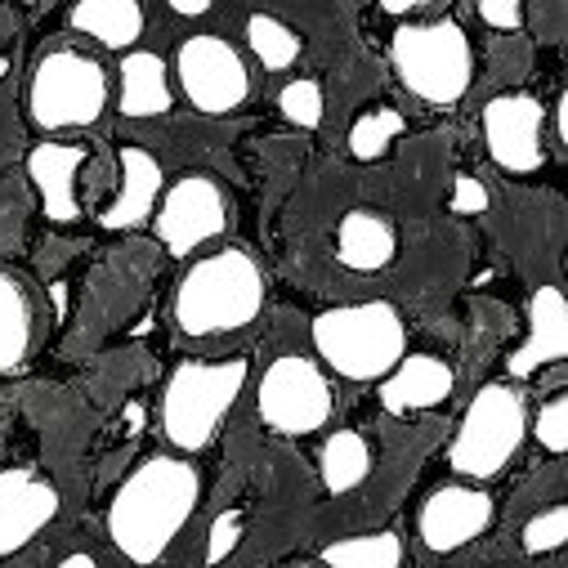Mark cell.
I'll use <instances>...</instances> for the list:
<instances>
[{
    "mask_svg": "<svg viewBox=\"0 0 568 568\" xmlns=\"http://www.w3.org/2000/svg\"><path fill=\"white\" fill-rule=\"evenodd\" d=\"M202 497V475L184 457L139 462L108 501V537L130 564H158L180 528L193 519Z\"/></svg>",
    "mask_w": 568,
    "mask_h": 568,
    "instance_id": "1",
    "label": "cell"
},
{
    "mask_svg": "<svg viewBox=\"0 0 568 568\" xmlns=\"http://www.w3.org/2000/svg\"><path fill=\"white\" fill-rule=\"evenodd\" d=\"M260 310H264V273L237 246L197 260L175 287V327L197 341L237 332L255 323Z\"/></svg>",
    "mask_w": 568,
    "mask_h": 568,
    "instance_id": "2",
    "label": "cell"
},
{
    "mask_svg": "<svg viewBox=\"0 0 568 568\" xmlns=\"http://www.w3.org/2000/svg\"><path fill=\"white\" fill-rule=\"evenodd\" d=\"M314 349L345 381H385L407 354V327L385 301L336 305L314 318Z\"/></svg>",
    "mask_w": 568,
    "mask_h": 568,
    "instance_id": "3",
    "label": "cell"
},
{
    "mask_svg": "<svg viewBox=\"0 0 568 568\" xmlns=\"http://www.w3.org/2000/svg\"><path fill=\"white\" fill-rule=\"evenodd\" d=\"M389 59L403 90L435 108H453L475 81V50L457 19L398 23L389 37Z\"/></svg>",
    "mask_w": 568,
    "mask_h": 568,
    "instance_id": "4",
    "label": "cell"
},
{
    "mask_svg": "<svg viewBox=\"0 0 568 568\" xmlns=\"http://www.w3.org/2000/svg\"><path fill=\"white\" fill-rule=\"evenodd\" d=\"M246 385V358H189L171 372L162 394V430L180 453H202L220 435L229 407Z\"/></svg>",
    "mask_w": 568,
    "mask_h": 568,
    "instance_id": "5",
    "label": "cell"
},
{
    "mask_svg": "<svg viewBox=\"0 0 568 568\" xmlns=\"http://www.w3.org/2000/svg\"><path fill=\"white\" fill-rule=\"evenodd\" d=\"M524 435H528V412H524L519 389L506 381H493L470 398V407L457 425V439L448 448V466L457 475H466L470 484L497 479L510 466V457L519 453Z\"/></svg>",
    "mask_w": 568,
    "mask_h": 568,
    "instance_id": "6",
    "label": "cell"
},
{
    "mask_svg": "<svg viewBox=\"0 0 568 568\" xmlns=\"http://www.w3.org/2000/svg\"><path fill=\"white\" fill-rule=\"evenodd\" d=\"M108 108V72L81 50H54L37 63L28 85V112L41 130L94 125Z\"/></svg>",
    "mask_w": 568,
    "mask_h": 568,
    "instance_id": "7",
    "label": "cell"
},
{
    "mask_svg": "<svg viewBox=\"0 0 568 568\" xmlns=\"http://www.w3.org/2000/svg\"><path fill=\"white\" fill-rule=\"evenodd\" d=\"M255 407H260L264 430H273L282 439H305L332 420L336 394L327 385V372L314 358L287 354V358H273L264 367L260 389H255Z\"/></svg>",
    "mask_w": 568,
    "mask_h": 568,
    "instance_id": "8",
    "label": "cell"
},
{
    "mask_svg": "<svg viewBox=\"0 0 568 568\" xmlns=\"http://www.w3.org/2000/svg\"><path fill=\"white\" fill-rule=\"evenodd\" d=\"M175 77L184 99L211 116L237 112L251 94V72L224 37H189L175 54Z\"/></svg>",
    "mask_w": 568,
    "mask_h": 568,
    "instance_id": "9",
    "label": "cell"
},
{
    "mask_svg": "<svg viewBox=\"0 0 568 568\" xmlns=\"http://www.w3.org/2000/svg\"><path fill=\"white\" fill-rule=\"evenodd\" d=\"M224 229H229V197L206 175H184L158 202V242L180 260L193 255L202 242L220 237Z\"/></svg>",
    "mask_w": 568,
    "mask_h": 568,
    "instance_id": "10",
    "label": "cell"
},
{
    "mask_svg": "<svg viewBox=\"0 0 568 568\" xmlns=\"http://www.w3.org/2000/svg\"><path fill=\"white\" fill-rule=\"evenodd\" d=\"M484 144L493 162L510 175H532L546 162L541 149V99L532 94H497L484 103Z\"/></svg>",
    "mask_w": 568,
    "mask_h": 568,
    "instance_id": "11",
    "label": "cell"
},
{
    "mask_svg": "<svg viewBox=\"0 0 568 568\" xmlns=\"http://www.w3.org/2000/svg\"><path fill=\"white\" fill-rule=\"evenodd\" d=\"M497 506L488 493H479L475 484H448V488H435L430 501L420 506V541L430 546L435 555H453L462 546H470L475 537L488 532Z\"/></svg>",
    "mask_w": 568,
    "mask_h": 568,
    "instance_id": "12",
    "label": "cell"
},
{
    "mask_svg": "<svg viewBox=\"0 0 568 568\" xmlns=\"http://www.w3.org/2000/svg\"><path fill=\"white\" fill-rule=\"evenodd\" d=\"M59 515V493L28 466L0 470V555L23 550Z\"/></svg>",
    "mask_w": 568,
    "mask_h": 568,
    "instance_id": "13",
    "label": "cell"
},
{
    "mask_svg": "<svg viewBox=\"0 0 568 568\" xmlns=\"http://www.w3.org/2000/svg\"><path fill=\"white\" fill-rule=\"evenodd\" d=\"M85 171V149L81 144H59V139H45L28 153V180L41 197V211L54 224H72L81 215L77 202V180Z\"/></svg>",
    "mask_w": 568,
    "mask_h": 568,
    "instance_id": "14",
    "label": "cell"
},
{
    "mask_svg": "<svg viewBox=\"0 0 568 568\" xmlns=\"http://www.w3.org/2000/svg\"><path fill=\"white\" fill-rule=\"evenodd\" d=\"M457 385V372L435 358V354H403V363L381 381V407L389 416H407V412H430L439 403H448Z\"/></svg>",
    "mask_w": 568,
    "mask_h": 568,
    "instance_id": "15",
    "label": "cell"
},
{
    "mask_svg": "<svg viewBox=\"0 0 568 568\" xmlns=\"http://www.w3.org/2000/svg\"><path fill=\"white\" fill-rule=\"evenodd\" d=\"M564 354H568V301H564V292L550 282V287H537L532 292V301H528V336L510 354L506 367H510L515 381H524L537 367L559 363Z\"/></svg>",
    "mask_w": 568,
    "mask_h": 568,
    "instance_id": "16",
    "label": "cell"
},
{
    "mask_svg": "<svg viewBox=\"0 0 568 568\" xmlns=\"http://www.w3.org/2000/svg\"><path fill=\"white\" fill-rule=\"evenodd\" d=\"M116 166H121V189L108 202V211L99 215V224L103 229H134V224H144L149 211H158V202H162V162L149 149L125 144L116 153Z\"/></svg>",
    "mask_w": 568,
    "mask_h": 568,
    "instance_id": "17",
    "label": "cell"
},
{
    "mask_svg": "<svg viewBox=\"0 0 568 568\" xmlns=\"http://www.w3.org/2000/svg\"><path fill=\"white\" fill-rule=\"evenodd\" d=\"M336 255L345 268L354 273H376L385 264H394L398 255V233L385 215L376 211H349L336 229Z\"/></svg>",
    "mask_w": 568,
    "mask_h": 568,
    "instance_id": "18",
    "label": "cell"
},
{
    "mask_svg": "<svg viewBox=\"0 0 568 568\" xmlns=\"http://www.w3.org/2000/svg\"><path fill=\"white\" fill-rule=\"evenodd\" d=\"M171 77H166V63L149 50H134L121 59V116H162L171 112Z\"/></svg>",
    "mask_w": 568,
    "mask_h": 568,
    "instance_id": "19",
    "label": "cell"
},
{
    "mask_svg": "<svg viewBox=\"0 0 568 568\" xmlns=\"http://www.w3.org/2000/svg\"><path fill=\"white\" fill-rule=\"evenodd\" d=\"M68 19L77 32L94 37L108 50H130L144 37V6L139 0H81Z\"/></svg>",
    "mask_w": 568,
    "mask_h": 568,
    "instance_id": "20",
    "label": "cell"
},
{
    "mask_svg": "<svg viewBox=\"0 0 568 568\" xmlns=\"http://www.w3.org/2000/svg\"><path fill=\"white\" fill-rule=\"evenodd\" d=\"M372 475V444L358 430H336L327 435V444L318 448V479L332 497L354 493L363 479Z\"/></svg>",
    "mask_w": 568,
    "mask_h": 568,
    "instance_id": "21",
    "label": "cell"
},
{
    "mask_svg": "<svg viewBox=\"0 0 568 568\" xmlns=\"http://www.w3.org/2000/svg\"><path fill=\"white\" fill-rule=\"evenodd\" d=\"M32 354V305L14 277L0 273V376Z\"/></svg>",
    "mask_w": 568,
    "mask_h": 568,
    "instance_id": "22",
    "label": "cell"
},
{
    "mask_svg": "<svg viewBox=\"0 0 568 568\" xmlns=\"http://www.w3.org/2000/svg\"><path fill=\"white\" fill-rule=\"evenodd\" d=\"M327 568H398L403 564V537L398 532H363L332 541L323 550Z\"/></svg>",
    "mask_w": 568,
    "mask_h": 568,
    "instance_id": "23",
    "label": "cell"
},
{
    "mask_svg": "<svg viewBox=\"0 0 568 568\" xmlns=\"http://www.w3.org/2000/svg\"><path fill=\"white\" fill-rule=\"evenodd\" d=\"M246 41H251L264 72H287L301 59V37L273 14H251L246 19Z\"/></svg>",
    "mask_w": 568,
    "mask_h": 568,
    "instance_id": "24",
    "label": "cell"
},
{
    "mask_svg": "<svg viewBox=\"0 0 568 568\" xmlns=\"http://www.w3.org/2000/svg\"><path fill=\"white\" fill-rule=\"evenodd\" d=\"M403 134V116L394 108H376V112H363L354 125H349V153L358 162H376L394 149V139Z\"/></svg>",
    "mask_w": 568,
    "mask_h": 568,
    "instance_id": "25",
    "label": "cell"
},
{
    "mask_svg": "<svg viewBox=\"0 0 568 568\" xmlns=\"http://www.w3.org/2000/svg\"><path fill=\"white\" fill-rule=\"evenodd\" d=\"M277 108H282V116H287L292 125L314 130L323 121V90H318V81H292V85H282Z\"/></svg>",
    "mask_w": 568,
    "mask_h": 568,
    "instance_id": "26",
    "label": "cell"
},
{
    "mask_svg": "<svg viewBox=\"0 0 568 568\" xmlns=\"http://www.w3.org/2000/svg\"><path fill=\"white\" fill-rule=\"evenodd\" d=\"M532 439L550 457H564L568 453V398L564 394H555L550 403H541V412L532 416Z\"/></svg>",
    "mask_w": 568,
    "mask_h": 568,
    "instance_id": "27",
    "label": "cell"
},
{
    "mask_svg": "<svg viewBox=\"0 0 568 568\" xmlns=\"http://www.w3.org/2000/svg\"><path fill=\"white\" fill-rule=\"evenodd\" d=\"M568 541V510L564 506H550L541 515H532L524 524V550L528 555H546V550H559Z\"/></svg>",
    "mask_w": 568,
    "mask_h": 568,
    "instance_id": "28",
    "label": "cell"
},
{
    "mask_svg": "<svg viewBox=\"0 0 568 568\" xmlns=\"http://www.w3.org/2000/svg\"><path fill=\"white\" fill-rule=\"evenodd\" d=\"M242 510H224L215 524H211V541H206V559L211 564H220V559H229L233 555V546L242 541Z\"/></svg>",
    "mask_w": 568,
    "mask_h": 568,
    "instance_id": "29",
    "label": "cell"
},
{
    "mask_svg": "<svg viewBox=\"0 0 568 568\" xmlns=\"http://www.w3.org/2000/svg\"><path fill=\"white\" fill-rule=\"evenodd\" d=\"M479 19L506 37H515L524 28V6L519 0H479Z\"/></svg>",
    "mask_w": 568,
    "mask_h": 568,
    "instance_id": "30",
    "label": "cell"
},
{
    "mask_svg": "<svg viewBox=\"0 0 568 568\" xmlns=\"http://www.w3.org/2000/svg\"><path fill=\"white\" fill-rule=\"evenodd\" d=\"M453 211H457V215H484V211H488V189H484V180L457 175V184H453Z\"/></svg>",
    "mask_w": 568,
    "mask_h": 568,
    "instance_id": "31",
    "label": "cell"
},
{
    "mask_svg": "<svg viewBox=\"0 0 568 568\" xmlns=\"http://www.w3.org/2000/svg\"><path fill=\"white\" fill-rule=\"evenodd\" d=\"M180 19H202V14H211V0H175L171 6Z\"/></svg>",
    "mask_w": 568,
    "mask_h": 568,
    "instance_id": "32",
    "label": "cell"
},
{
    "mask_svg": "<svg viewBox=\"0 0 568 568\" xmlns=\"http://www.w3.org/2000/svg\"><path fill=\"white\" fill-rule=\"evenodd\" d=\"M555 134H559V139H568V103H564V99L555 103Z\"/></svg>",
    "mask_w": 568,
    "mask_h": 568,
    "instance_id": "33",
    "label": "cell"
},
{
    "mask_svg": "<svg viewBox=\"0 0 568 568\" xmlns=\"http://www.w3.org/2000/svg\"><path fill=\"white\" fill-rule=\"evenodd\" d=\"M54 568H99V564H94L90 555H68V559H59Z\"/></svg>",
    "mask_w": 568,
    "mask_h": 568,
    "instance_id": "34",
    "label": "cell"
},
{
    "mask_svg": "<svg viewBox=\"0 0 568 568\" xmlns=\"http://www.w3.org/2000/svg\"><path fill=\"white\" fill-rule=\"evenodd\" d=\"M125 425H130V435H134L139 425H144V407H139V403H130V407H125Z\"/></svg>",
    "mask_w": 568,
    "mask_h": 568,
    "instance_id": "35",
    "label": "cell"
},
{
    "mask_svg": "<svg viewBox=\"0 0 568 568\" xmlns=\"http://www.w3.org/2000/svg\"><path fill=\"white\" fill-rule=\"evenodd\" d=\"M381 10H385V14H407L412 6H407V0H385V6H381Z\"/></svg>",
    "mask_w": 568,
    "mask_h": 568,
    "instance_id": "36",
    "label": "cell"
},
{
    "mask_svg": "<svg viewBox=\"0 0 568 568\" xmlns=\"http://www.w3.org/2000/svg\"><path fill=\"white\" fill-rule=\"evenodd\" d=\"M54 305H59V314H63V305H68V287H63V282H54Z\"/></svg>",
    "mask_w": 568,
    "mask_h": 568,
    "instance_id": "37",
    "label": "cell"
},
{
    "mask_svg": "<svg viewBox=\"0 0 568 568\" xmlns=\"http://www.w3.org/2000/svg\"><path fill=\"white\" fill-rule=\"evenodd\" d=\"M282 568H292V564H282Z\"/></svg>",
    "mask_w": 568,
    "mask_h": 568,
    "instance_id": "38",
    "label": "cell"
}]
</instances>
